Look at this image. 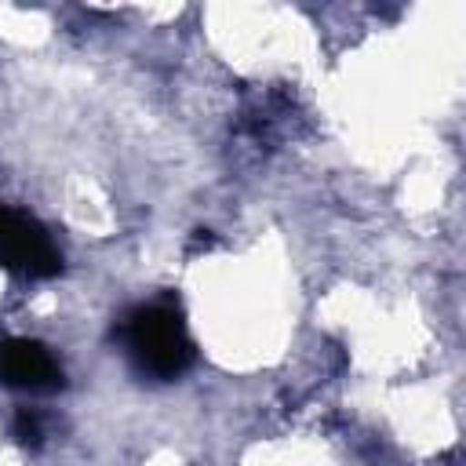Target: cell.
<instances>
[{"label": "cell", "instance_id": "cell-1", "mask_svg": "<svg viewBox=\"0 0 466 466\" xmlns=\"http://www.w3.org/2000/svg\"><path fill=\"white\" fill-rule=\"evenodd\" d=\"M124 350L131 364L149 379H178L193 364V339L182 324V313L167 302L135 306L120 324Z\"/></svg>", "mask_w": 466, "mask_h": 466}, {"label": "cell", "instance_id": "cell-2", "mask_svg": "<svg viewBox=\"0 0 466 466\" xmlns=\"http://www.w3.org/2000/svg\"><path fill=\"white\" fill-rule=\"evenodd\" d=\"M0 266L22 277L47 280L62 269V251L33 215L0 204Z\"/></svg>", "mask_w": 466, "mask_h": 466}, {"label": "cell", "instance_id": "cell-3", "mask_svg": "<svg viewBox=\"0 0 466 466\" xmlns=\"http://www.w3.org/2000/svg\"><path fill=\"white\" fill-rule=\"evenodd\" d=\"M0 382L22 393H55L66 386V375L44 342L4 339L0 342Z\"/></svg>", "mask_w": 466, "mask_h": 466}, {"label": "cell", "instance_id": "cell-4", "mask_svg": "<svg viewBox=\"0 0 466 466\" xmlns=\"http://www.w3.org/2000/svg\"><path fill=\"white\" fill-rule=\"evenodd\" d=\"M15 437L22 441V444H40V437H44V430H40V415L36 411H18V419H15Z\"/></svg>", "mask_w": 466, "mask_h": 466}]
</instances>
